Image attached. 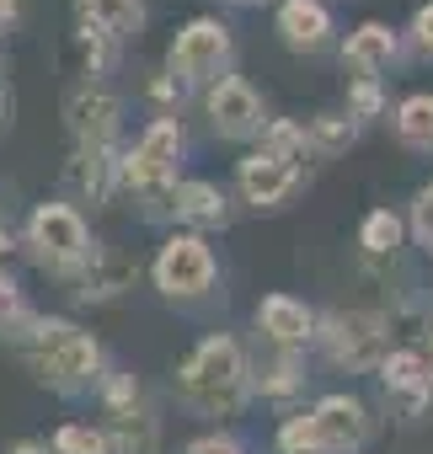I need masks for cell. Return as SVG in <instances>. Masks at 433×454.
Returning a JSON list of instances; mask_svg holds the SVG:
<instances>
[{
    "label": "cell",
    "instance_id": "cell-1",
    "mask_svg": "<svg viewBox=\"0 0 433 454\" xmlns=\"http://www.w3.org/2000/svg\"><path fill=\"white\" fill-rule=\"evenodd\" d=\"M17 358H22V369L43 390L65 395V401L97 395L102 380H107V369H113L107 348L91 332H81L75 321H65V316H38V326L28 332V342L17 348Z\"/></svg>",
    "mask_w": 433,
    "mask_h": 454
},
{
    "label": "cell",
    "instance_id": "cell-2",
    "mask_svg": "<svg viewBox=\"0 0 433 454\" xmlns=\"http://www.w3.org/2000/svg\"><path fill=\"white\" fill-rule=\"evenodd\" d=\"M177 401L193 417H241L252 401V358L231 332H209L182 364H177Z\"/></svg>",
    "mask_w": 433,
    "mask_h": 454
},
{
    "label": "cell",
    "instance_id": "cell-3",
    "mask_svg": "<svg viewBox=\"0 0 433 454\" xmlns=\"http://www.w3.org/2000/svg\"><path fill=\"white\" fill-rule=\"evenodd\" d=\"M22 252H28L33 268H43L49 278H70V273L97 252V241H91V224H86V214H81L75 203L49 198V203H33L28 224H22Z\"/></svg>",
    "mask_w": 433,
    "mask_h": 454
},
{
    "label": "cell",
    "instance_id": "cell-4",
    "mask_svg": "<svg viewBox=\"0 0 433 454\" xmlns=\"http://www.w3.org/2000/svg\"><path fill=\"white\" fill-rule=\"evenodd\" d=\"M390 348L396 342L385 310H327L316 326V353L342 374H380Z\"/></svg>",
    "mask_w": 433,
    "mask_h": 454
},
{
    "label": "cell",
    "instance_id": "cell-5",
    "mask_svg": "<svg viewBox=\"0 0 433 454\" xmlns=\"http://www.w3.org/2000/svg\"><path fill=\"white\" fill-rule=\"evenodd\" d=\"M236 65V38H231V27L220 22V17H193L177 38H171V49H166V75L193 97H203L214 81H225V75H236L231 70Z\"/></svg>",
    "mask_w": 433,
    "mask_h": 454
},
{
    "label": "cell",
    "instance_id": "cell-6",
    "mask_svg": "<svg viewBox=\"0 0 433 454\" xmlns=\"http://www.w3.org/2000/svg\"><path fill=\"white\" fill-rule=\"evenodd\" d=\"M187 150H193L187 123L155 113V118L139 129V139L123 145V160H118V171H123V192L145 198V192H161V187L182 182V160H187Z\"/></svg>",
    "mask_w": 433,
    "mask_h": 454
},
{
    "label": "cell",
    "instance_id": "cell-7",
    "mask_svg": "<svg viewBox=\"0 0 433 454\" xmlns=\"http://www.w3.org/2000/svg\"><path fill=\"white\" fill-rule=\"evenodd\" d=\"M150 278H155L161 300H171V305H203L214 294V284H220V257H214V247L203 236L171 231L166 247L150 262Z\"/></svg>",
    "mask_w": 433,
    "mask_h": 454
},
{
    "label": "cell",
    "instance_id": "cell-8",
    "mask_svg": "<svg viewBox=\"0 0 433 454\" xmlns=\"http://www.w3.org/2000/svg\"><path fill=\"white\" fill-rule=\"evenodd\" d=\"M134 203H139V219L145 224H182V231H193V236L225 231L231 214H236L231 198H225V187L220 182H203V176H182V182H171L161 192L134 198Z\"/></svg>",
    "mask_w": 433,
    "mask_h": 454
},
{
    "label": "cell",
    "instance_id": "cell-9",
    "mask_svg": "<svg viewBox=\"0 0 433 454\" xmlns=\"http://www.w3.org/2000/svg\"><path fill=\"white\" fill-rule=\"evenodd\" d=\"M97 395L107 406V443H113V454H161V417H155L145 385L129 369H107Z\"/></svg>",
    "mask_w": 433,
    "mask_h": 454
},
{
    "label": "cell",
    "instance_id": "cell-10",
    "mask_svg": "<svg viewBox=\"0 0 433 454\" xmlns=\"http://www.w3.org/2000/svg\"><path fill=\"white\" fill-rule=\"evenodd\" d=\"M123 97L107 86V81H75L65 91V129H70V145H86V150H123Z\"/></svg>",
    "mask_w": 433,
    "mask_h": 454
},
{
    "label": "cell",
    "instance_id": "cell-11",
    "mask_svg": "<svg viewBox=\"0 0 433 454\" xmlns=\"http://www.w3.org/2000/svg\"><path fill=\"white\" fill-rule=\"evenodd\" d=\"M305 182H311L305 155H279V150H263V145H257L252 155L236 160V192H241V203H252L257 214L284 208L289 198L305 192Z\"/></svg>",
    "mask_w": 433,
    "mask_h": 454
},
{
    "label": "cell",
    "instance_id": "cell-12",
    "mask_svg": "<svg viewBox=\"0 0 433 454\" xmlns=\"http://www.w3.org/2000/svg\"><path fill=\"white\" fill-rule=\"evenodd\" d=\"M198 102H203V118H209V134L225 139V145H257L263 129H268V107H263V97L247 75L214 81Z\"/></svg>",
    "mask_w": 433,
    "mask_h": 454
},
{
    "label": "cell",
    "instance_id": "cell-13",
    "mask_svg": "<svg viewBox=\"0 0 433 454\" xmlns=\"http://www.w3.org/2000/svg\"><path fill=\"white\" fill-rule=\"evenodd\" d=\"M305 417H311V433H316V449L321 454H364L374 443V411L353 390L321 395Z\"/></svg>",
    "mask_w": 433,
    "mask_h": 454
},
{
    "label": "cell",
    "instance_id": "cell-14",
    "mask_svg": "<svg viewBox=\"0 0 433 454\" xmlns=\"http://www.w3.org/2000/svg\"><path fill=\"white\" fill-rule=\"evenodd\" d=\"M59 284L70 289L75 305H113V300H123V294L139 284V257L123 252V247H102V241H97V252H91L70 278H59Z\"/></svg>",
    "mask_w": 433,
    "mask_h": 454
},
{
    "label": "cell",
    "instance_id": "cell-15",
    "mask_svg": "<svg viewBox=\"0 0 433 454\" xmlns=\"http://www.w3.org/2000/svg\"><path fill=\"white\" fill-rule=\"evenodd\" d=\"M118 160H123V150H86V145H70V160H65V171H59L65 203H75V208H81V203H91V208L113 203V198L123 192Z\"/></svg>",
    "mask_w": 433,
    "mask_h": 454
},
{
    "label": "cell",
    "instance_id": "cell-16",
    "mask_svg": "<svg viewBox=\"0 0 433 454\" xmlns=\"http://www.w3.org/2000/svg\"><path fill=\"white\" fill-rule=\"evenodd\" d=\"M412 59L406 33L385 27V22H364L342 38V70H353L348 81H385L390 70H401Z\"/></svg>",
    "mask_w": 433,
    "mask_h": 454
},
{
    "label": "cell",
    "instance_id": "cell-17",
    "mask_svg": "<svg viewBox=\"0 0 433 454\" xmlns=\"http://www.w3.org/2000/svg\"><path fill=\"white\" fill-rule=\"evenodd\" d=\"M273 33L289 54H327L337 27H332V12L321 0H279L273 12Z\"/></svg>",
    "mask_w": 433,
    "mask_h": 454
},
{
    "label": "cell",
    "instance_id": "cell-18",
    "mask_svg": "<svg viewBox=\"0 0 433 454\" xmlns=\"http://www.w3.org/2000/svg\"><path fill=\"white\" fill-rule=\"evenodd\" d=\"M316 326H321V316L295 294H263V305H257V332L273 348L305 353V348H316Z\"/></svg>",
    "mask_w": 433,
    "mask_h": 454
},
{
    "label": "cell",
    "instance_id": "cell-19",
    "mask_svg": "<svg viewBox=\"0 0 433 454\" xmlns=\"http://www.w3.org/2000/svg\"><path fill=\"white\" fill-rule=\"evenodd\" d=\"M268 353H247L252 358V395H263V401H289V395H300L305 390V353H295V348H273V342H263Z\"/></svg>",
    "mask_w": 433,
    "mask_h": 454
},
{
    "label": "cell",
    "instance_id": "cell-20",
    "mask_svg": "<svg viewBox=\"0 0 433 454\" xmlns=\"http://www.w3.org/2000/svg\"><path fill=\"white\" fill-rule=\"evenodd\" d=\"M75 22L81 27H102L118 43H134L145 33L150 12H145V0H75Z\"/></svg>",
    "mask_w": 433,
    "mask_h": 454
},
{
    "label": "cell",
    "instance_id": "cell-21",
    "mask_svg": "<svg viewBox=\"0 0 433 454\" xmlns=\"http://www.w3.org/2000/svg\"><path fill=\"white\" fill-rule=\"evenodd\" d=\"M390 134L412 155H433V91H412L390 113Z\"/></svg>",
    "mask_w": 433,
    "mask_h": 454
},
{
    "label": "cell",
    "instance_id": "cell-22",
    "mask_svg": "<svg viewBox=\"0 0 433 454\" xmlns=\"http://www.w3.org/2000/svg\"><path fill=\"white\" fill-rule=\"evenodd\" d=\"M358 134H364V123H358L353 113H316V118L305 123V150H311L316 160H332V155L353 150Z\"/></svg>",
    "mask_w": 433,
    "mask_h": 454
},
{
    "label": "cell",
    "instance_id": "cell-23",
    "mask_svg": "<svg viewBox=\"0 0 433 454\" xmlns=\"http://www.w3.org/2000/svg\"><path fill=\"white\" fill-rule=\"evenodd\" d=\"M38 316H43V310H33L28 289H22L12 273H0V342H6V348H22L28 332L38 326Z\"/></svg>",
    "mask_w": 433,
    "mask_h": 454
},
{
    "label": "cell",
    "instance_id": "cell-24",
    "mask_svg": "<svg viewBox=\"0 0 433 454\" xmlns=\"http://www.w3.org/2000/svg\"><path fill=\"white\" fill-rule=\"evenodd\" d=\"M358 247H364V257H401V247H406V219L390 214V208H369L364 224H358Z\"/></svg>",
    "mask_w": 433,
    "mask_h": 454
},
{
    "label": "cell",
    "instance_id": "cell-25",
    "mask_svg": "<svg viewBox=\"0 0 433 454\" xmlns=\"http://www.w3.org/2000/svg\"><path fill=\"white\" fill-rule=\"evenodd\" d=\"M123 49H129V43H118L113 33H102V27H81V22H75V54H81V65H86L91 81H107V75L123 65Z\"/></svg>",
    "mask_w": 433,
    "mask_h": 454
},
{
    "label": "cell",
    "instance_id": "cell-26",
    "mask_svg": "<svg viewBox=\"0 0 433 454\" xmlns=\"http://www.w3.org/2000/svg\"><path fill=\"white\" fill-rule=\"evenodd\" d=\"M49 449L54 454H113L107 427H97V422H59L54 438H49Z\"/></svg>",
    "mask_w": 433,
    "mask_h": 454
},
{
    "label": "cell",
    "instance_id": "cell-27",
    "mask_svg": "<svg viewBox=\"0 0 433 454\" xmlns=\"http://www.w3.org/2000/svg\"><path fill=\"white\" fill-rule=\"evenodd\" d=\"M406 236L433 257V182L417 187V198H412V208H406Z\"/></svg>",
    "mask_w": 433,
    "mask_h": 454
},
{
    "label": "cell",
    "instance_id": "cell-28",
    "mask_svg": "<svg viewBox=\"0 0 433 454\" xmlns=\"http://www.w3.org/2000/svg\"><path fill=\"white\" fill-rule=\"evenodd\" d=\"M348 113H353L358 123L380 118V113H385V81H348Z\"/></svg>",
    "mask_w": 433,
    "mask_h": 454
},
{
    "label": "cell",
    "instance_id": "cell-29",
    "mask_svg": "<svg viewBox=\"0 0 433 454\" xmlns=\"http://www.w3.org/2000/svg\"><path fill=\"white\" fill-rule=\"evenodd\" d=\"M279 454H321L305 411H295V417H284V422H279Z\"/></svg>",
    "mask_w": 433,
    "mask_h": 454
},
{
    "label": "cell",
    "instance_id": "cell-30",
    "mask_svg": "<svg viewBox=\"0 0 433 454\" xmlns=\"http://www.w3.org/2000/svg\"><path fill=\"white\" fill-rule=\"evenodd\" d=\"M406 49H412V59H433V0H422V6L412 12V22H406Z\"/></svg>",
    "mask_w": 433,
    "mask_h": 454
},
{
    "label": "cell",
    "instance_id": "cell-31",
    "mask_svg": "<svg viewBox=\"0 0 433 454\" xmlns=\"http://www.w3.org/2000/svg\"><path fill=\"white\" fill-rule=\"evenodd\" d=\"M182 454H247V438H241V433H231V427H214V433L193 438Z\"/></svg>",
    "mask_w": 433,
    "mask_h": 454
},
{
    "label": "cell",
    "instance_id": "cell-32",
    "mask_svg": "<svg viewBox=\"0 0 433 454\" xmlns=\"http://www.w3.org/2000/svg\"><path fill=\"white\" fill-rule=\"evenodd\" d=\"M22 22V0H0V33H12Z\"/></svg>",
    "mask_w": 433,
    "mask_h": 454
},
{
    "label": "cell",
    "instance_id": "cell-33",
    "mask_svg": "<svg viewBox=\"0 0 433 454\" xmlns=\"http://www.w3.org/2000/svg\"><path fill=\"white\" fill-rule=\"evenodd\" d=\"M12 113H17V97L12 86H0V129H12Z\"/></svg>",
    "mask_w": 433,
    "mask_h": 454
},
{
    "label": "cell",
    "instance_id": "cell-34",
    "mask_svg": "<svg viewBox=\"0 0 433 454\" xmlns=\"http://www.w3.org/2000/svg\"><path fill=\"white\" fill-rule=\"evenodd\" d=\"M6 454H54V449H49V443H38V438H17Z\"/></svg>",
    "mask_w": 433,
    "mask_h": 454
},
{
    "label": "cell",
    "instance_id": "cell-35",
    "mask_svg": "<svg viewBox=\"0 0 433 454\" xmlns=\"http://www.w3.org/2000/svg\"><path fill=\"white\" fill-rule=\"evenodd\" d=\"M17 247V236H12V219H0V257H6Z\"/></svg>",
    "mask_w": 433,
    "mask_h": 454
},
{
    "label": "cell",
    "instance_id": "cell-36",
    "mask_svg": "<svg viewBox=\"0 0 433 454\" xmlns=\"http://www.w3.org/2000/svg\"><path fill=\"white\" fill-rule=\"evenodd\" d=\"M225 6H263V0H225Z\"/></svg>",
    "mask_w": 433,
    "mask_h": 454
},
{
    "label": "cell",
    "instance_id": "cell-37",
    "mask_svg": "<svg viewBox=\"0 0 433 454\" xmlns=\"http://www.w3.org/2000/svg\"><path fill=\"white\" fill-rule=\"evenodd\" d=\"M428 411H433V380H428Z\"/></svg>",
    "mask_w": 433,
    "mask_h": 454
}]
</instances>
